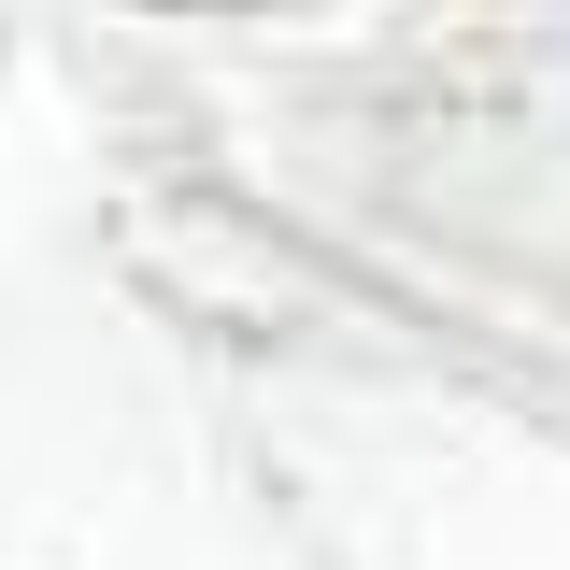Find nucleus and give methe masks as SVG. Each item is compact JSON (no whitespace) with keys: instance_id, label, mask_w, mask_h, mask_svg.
Here are the masks:
<instances>
[]
</instances>
